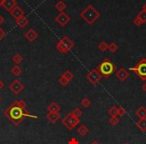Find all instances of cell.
<instances>
[{"label": "cell", "mask_w": 146, "mask_h": 144, "mask_svg": "<svg viewBox=\"0 0 146 144\" xmlns=\"http://www.w3.org/2000/svg\"><path fill=\"white\" fill-rule=\"evenodd\" d=\"M26 106L27 103L24 100H16V101L12 102L7 109L4 110V115L14 125H19L26 117L37 119L38 117L36 115H32L29 113V111L26 109Z\"/></svg>", "instance_id": "1"}, {"label": "cell", "mask_w": 146, "mask_h": 144, "mask_svg": "<svg viewBox=\"0 0 146 144\" xmlns=\"http://www.w3.org/2000/svg\"><path fill=\"white\" fill-rule=\"evenodd\" d=\"M97 71L101 74L102 77L104 78H109L114 72H116L117 68H116L115 64L110 61L109 58H105L97 65Z\"/></svg>", "instance_id": "2"}, {"label": "cell", "mask_w": 146, "mask_h": 144, "mask_svg": "<svg viewBox=\"0 0 146 144\" xmlns=\"http://www.w3.org/2000/svg\"><path fill=\"white\" fill-rule=\"evenodd\" d=\"M80 17L87 23L88 25H92L100 17L99 11H97L93 7V5H88L86 8L80 12Z\"/></svg>", "instance_id": "3"}, {"label": "cell", "mask_w": 146, "mask_h": 144, "mask_svg": "<svg viewBox=\"0 0 146 144\" xmlns=\"http://www.w3.org/2000/svg\"><path fill=\"white\" fill-rule=\"evenodd\" d=\"M130 70L133 71L134 73H135L140 79L145 82L146 81V58L145 57L140 59L137 62V64H135L133 67L130 68Z\"/></svg>", "instance_id": "4"}, {"label": "cell", "mask_w": 146, "mask_h": 144, "mask_svg": "<svg viewBox=\"0 0 146 144\" xmlns=\"http://www.w3.org/2000/svg\"><path fill=\"white\" fill-rule=\"evenodd\" d=\"M61 121H62L63 125H64L68 130H72L73 128H75L76 126L80 123L79 118L75 117V116H73L71 112H69V113L67 114V115L65 116V117L63 118Z\"/></svg>", "instance_id": "5"}, {"label": "cell", "mask_w": 146, "mask_h": 144, "mask_svg": "<svg viewBox=\"0 0 146 144\" xmlns=\"http://www.w3.org/2000/svg\"><path fill=\"white\" fill-rule=\"evenodd\" d=\"M101 78H102L101 74L98 72L96 68L90 70L89 73L86 75V79H87L88 81H89L90 83L92 84V85H96V84H97L98 82L101 80Z\"/></svg>", "instance_id": "6"}, {"label": "cell", "mask_w": 146, "mask_h": 144, "mask_svg": "<svg viewBox=\"0 0 146 144\" xmlns=\"http://www.w3.org/2000/svg\"><path fill=\"white\" fill-rule=\"evenodd\" d=\"M55 21H56L61 27H64V26H66L69 23V21H70V16L65 12H60L55 17Z\"/></svg>", "instance_id": "7"}, {"label": "cell", "mask_w": 146, "mask_h": 144, "mask_svg": "<svg viewBox=\"0 0 146 144\" xmlns=\"http://www.w3.org/2000/svg\"><path fill=\"white\" fill-rule=\"evenodd\" d=\"M9 89H10V91L12 92V93L17 95V94H19L24 89V85H23L19 80H14V81L9 85Z\"/></svg>", "instance_id": "8"}, {"label": "cell", "mask_w": 146, "mask_h": 144, "mask_svg": "<svg viewBox=\"0 0 146 144\" xmlns=\"http://www.w3.org/2000/svg\"><path fill=\"white\" fill-rule=\"evenodd\" d=\"M115 75H116V77L118 78V80H120L121 82H124L129 77V72H128L125 68H120V69H118V70H116Z\"/></svg>", "instance_id": "9"}, {"label": "cell", "mask_w": 146, "mask_h": 144, "mask_svg": "<svg viewBox=\"0 0 146 144\" xmlns=\"http://www.w3.org/2000/svg\"><path fill=\"white\" fill-rule=\"evenodd\" d=\"M24 36L28 41L33 42V41H35L37 38H38V33H37L33 28H30V29H28L26 32H25Z\"/></svg>", "instance_id": "10"}, {"label": "cell", "mask_w": 146, "mask_h": 144, "mask_svg": "<svg viewBox=\"0 0 146 144\" xmlns=\"http://www.w3.org/2000/svg\"><path fill=\"white\" fill-rule=\"evenodd\" d=\"M9 13H10V15L15 19V20H16V19H18L19 17L24 16V11H23V9L21 8V7H19L18 5H17V6H15Z\"/></svg>", "instance_id": "11"}, {"label": "cell", "mask_w": 146, "mask_h": 144, "mask_svg": "<svg viewBox=\"0 0 146 144\" xmlns=\"http://www.w3.org/2000/svg\"><path fill=\"white\" fill-rule=\"evenodd\" d=\"M60 118H61V115L59 112H48V114L46 115V119L52 124L56 123Z\"/></svg>", "instance_id": "12"}, {"label": "cell", "mask_w": 146, "mask_h": 144, "mask_svg": "<svg viewBox=\"0 0 146 144\" xmlns=\"http://www.w3.org/2000/svg\"><path fill=\"white\" fill-rule=\"evenodd\" d=\"M15 6H17L16 0H4V1H3L2 7L6 11H8V12H10V11L12 10Z\"/></svg>", "instance_id": "13"}, {"label": "cell", "mask_w": 146, "mask_h": 144, "mask_svg": "<svg viewBox=\"0 0 146 144\" xmlns=\"http://www.w3.org/2000/svg\"><path fill=\"white\" fill-rule=\"evenodd\" d=\"M61 42L63 43V44L65 45V47H66L67 49H68V51H70L71 49L74 47V42H73L72 40H71L69 37L67 36H64L62 39H61Z\"/></svg>", "instance_id": "14"}, {"label": "cell", "mask_w": 146, "mask_h": 144, "mask_svg": "<svg viewBox=\"0 0 146 144\" xmlns=\"http://www.w3.org/2000/svg\"><path fill=\"white\" fill-rule=\"evenodd\" d=\"M15 21H16V24L18 25L20 28H24V27L27 26V25H28V23H29V20L25 16L19 17V18L16 19Z\"/></svg>", "instance_id": "15"}, {"label": "cell", "mask_w": 146, "mask_h": 144, "mask_svg": "<svg viewBox=\"0 0 146 144\" xmlns=\"http://www.w3.org/2000/svg\"><path fill=\"white\" fill-rule=\"evenodd\" d=\"M61 110V107L56 103V102H51L47 107V111L48 112H59Z\"/></svg>", "instance_id": "16"}, {"label": "cell", "mask_w": 146, "mask_h": 144, "mask_svg": "<svg viewBox=\"0 0 146 144\" xmlns=\"http://www.w3.org/2000/svg\"><path fill=\"white\" fill-rule=\"evenodd\" d=\"M135 115L137 116V117H139L140 119L146 118V108L144 107V106H140L135 111Z\"/></svg>", "instance_id": "17"}, {"label": "cell", "mask_w": 146, "mask_h": 144, "mask_svg": "<svg viewBox=\"0 0 146 144\" xmlns=\"http://www.w3.org/2000/svg\"><path fill=\"white\" fill-rule=\"evenodd\" d=\"M88 131H89V128H88L86 125H84V124L79 125L77 128V133L79 134L80 136H85L86 134L88 133Z\"/></svg>", "instance_id": "18"}, {"label": "cell", "mask_w": 146, "mask_h": 144, "mask_svg": "<svg viewBox=\"0 0 146 144\" xmlns=\"http://www.w3.org/2000/svg\"><path fill=\"white\" fill-rule=\"evenodd\" d=\"M66 7H67L66 3H65L64 1H62V0L58 1V2L55 4V9H56L57 11H59V13H60V12H64L65 9H66Z\"/></svg>", "instance_id": "19"}, {"label": "cell", "mask_w": 146, "mask_h": 144, "mask_svg": "<svg viewBox=\"0 0 146 144\" xmlns=\"http://www.w3.org/2000/svg\"><path fill=\"white\" fill-rule=\"evenodd\" d=\"M10 72L12 73V75L15 76V77H18V76H20L21 73H22V69H21L18 65H14V66L11 68Z\"/></svg>", "instance_id": "20"}, {"label": "cell", "mask_w": 146, "mask_h": 144, "mask_svg": "<svg viewBox=\"0 0 146 144\" xmlns=\"http://www.w3.org/2000/svg\"><path fill=\"white\" fill-rule=\"evenodd\" d=\"M55 48H56L57 51H59L60 53H67V52H69L68 49H67L66 47H65V45L63 44L62 42H61V40L57 42V44H56V46H55Z\"/></svg>", "instance_id": "21"}, {"label": "cell", "mask_w": 146, "mask_h": 144, "mask_svg": "<svg viewBox=\"0 0 146 144\" xmlns=\"http://www.w3.org/2000/svg\"><path fill=\"white\" fill-rule=\"evenodd\" d=\"M136 125L138 126L140 130L142 132H145L146 131V118H142V119H139L136 123Z\"/></svg>", "instance_id": "22"}, {"label": "cell", "mask_w": 146, "mask_h": 144, "mask_svg": "<svg viewBox=\"0 0 146 144\" xmlns=\"http://www.w3.org/2000/svg\"><path fill=\"white\" fill-rule=\"evenodd\" d=\"M12 61L16 65H18V64H20V63L23 61V57L21 56V54H19V53H16V54H14L12 56Z\"/></svg>", "instance_id": "23"}, {"label": "cell", "mask_w": 146, "mask_h": 144, "mask_svg": "<svg viewBox=\"0 0 146 144\" xmlns=\"http://www.w3.org/2000/svg\"><path fill=\"white\" fill-rule=\"evenodd\" d=\"M61 76H63V77L65 78V79H67L69 82L71 81V80L74 78V75H73V73L71 72L70 70H65L64 72H63V74Z\"/></svg>", "instance_id": "24"}, {"label": "cell", "mask_w": 146, "mask_h": 144, "mask_svg": "<svg viewBox=\"0 0 146 144\" xmlns=\"http://www.w3.org/2000/svg\"><path fill=\"white\" fill-rule=\"evenodd\" d=\"M118 48H119V47H118V45L116 44L115 42H111V43H109V44H108V49H107V50H109L111 53H115L116 51L118 50Z\"/></svg>", "instance_id": "25"}, {"label": "cell", "mask_w": 146, "mask_h": 144, "mask_svg": "<svg viewBox=\"0 0 146 144\" xmlns=\"http://www.w3.org/2000/svg\"><path fill=\"white\" fill-rule=\"evenodd\" d=\"M71 113H72L73 116H75V117H77V118H80L82 116V113H83V112H82V110L80 109V108L76 107L71 111Z\"/></svg>", "instance_id": "26"}, {"label": "cell", "mask_w": 146, "mask_h": 144, "mask_svg": "<svg viewBox=\"0 0 146 144\" xmlns=\"http://www.w3.org/2000/svg\"><path fill=\"white\" fill-rule=\"evenodd\" d=\"M108 114L110 116H118V107L117 106H112L108 110Z\"/></svg>", "instance_id": "27"}, {"label": "cell", "mask_w": 146, "mask_h": 144, "mask_svg": "<svg viewBox=\"0 0 146 144\" xmlns=\"http://www.w3.org/2000/svg\"><path fill=\"white\" fill-rule=\"evenodd\" d=\"M109 123L111 124L112 126H116V125H117V124L119 123V118H118V116H110Z\"/></svg>", "instance_id": "28"}, {"label": "cell", "mask_w": 146, "mask_h": 144, "mask_svg": "<svg viewBox=\"0 0 146 144\" xmlns=\"http://www.w3.org/2000/svg\"><path fill=\"white\" fill-rule=\"evenodd\" d=\"M98 48H99V50L102 51V52H105V51L108 49V44L105 42V41H101V42L98 44Z\"/></svg>", "instance_id": "29"}, {"label": "cell", "mask_w": 146, "mask_h": 144, "mask_svg": "<svg viewBox=\"0 0 146 144\" xmlns=\"http://www.w3.org/2000/svg\"><path fill=\"white\" fill-rule=\"evenodd\" d=\"M81 105H82V107H84V108H88L91 105V101L89 100V98L84 97L83 99L81 100Z\"/></svg>", "instance_id": "30"}, {"label": "cell", "mask_w": 146, "mask_h": 144, "mask_svg": "<svg viewBox=\"0 0 146 144\" xmlns=\"http://www.w3.org/2000/svg\"><path fill=\"white\" fill-rule=\"evenodd\" d=\"M58 82H59V84H60V85H62V86H66V85H68V84H69V81L67 79H65L63 76H60V77L58 78Z\"/></svg>", "instance_id": "31"}, {"label": "cell", "mask_w": 146, "mask_h": 144, "mask_svg": "<svg viewBox=\"0 0 146 144\" xmlns=\"http://www.w3.org/2000/svg\"><path fill=\"white\" fill-rule=\"evenodd\" d=\"M133 24L135 25L136 27H140L142 24H143V21H142L139 17L136 16L135 18H134V20H133Z\"/></svg>", "instance_id": "32"}, {"label": "cell", "mask_w": 146, "mask_h": 144, "mask_svg": "<svg viewBox=\"0 0 146 144\" xmlns=\"http://www.w3.org/2000/svg\"><path fill=\"white\" fill-rule=\"evenodd\" d=\"M137 17H139V18L141 19L142 21H143V23H144V22H146V11L141 10L139 13H138Z\"/></svg>", "instance_id": "33"}, {"label": "cell", "mask_w": 146, "mask_h": 144, "mask_svg": "<svg viewBox=\"0 0 146 144\" xmlns=\"http://www.w3.org/2000/svg\"><path fill=\"white\" fill-rule=\"evenodd\" d=\"M126 114V109L122 106L118 107V116H124Z\"/></svg>", "instance_id": "34"}, {"label": "cell", "mask_w": 146, "mask_h": 144, "mask_svg": "<svg viewBox=\"0 0 146 144\" xmlns=\"http://www.w3.org/2000/svg\"><path fill=\"white\" fill-rule=\"evenodd\" d=\"M67 144H79V141H78L75 137H72L68 142H67Z\"/></svg>", "instance_id": "35"}, {"label": "cell", "mask_w": 146, "mask_h": 144, "mask_svg": "<svg viewBox=\"0 0 146 144\" xmlns=\"http://www.w3.org/2000/svg\"><path fill=\"white\" fill-rule=\"evenodd\" d=\"M5 35H6V32L4 31V29H2L1 28V26H0V40H1Z\"/></svg>", "instance_id": "36"}, {"label": "cell", "mask_w": 146, "mask_h": 144, "mask_svg": "<svg viewBox=\"0 0 146 144\" xmlns=\"http://www.w3.org/2000/svg\"><path fill=\"white\" fill-rule=\"evenodd\" d=\"M4 21H5V18L2 16V15L0 14V25L3 24V23H4Z\"/></svg>", "instance_id": "37"}, {"label": "cell", "mask_w": 146, "mask_h": 144, "mask_svg": "<svg viewBox=\"0 0 146 144\" xmlns=\"http://www.w3.org/2000/svg\"><path fill=\"white\" fill-rule=\"evenodd\" d=\"M4 85H5V84H4V82H3L2 80L0 79V90H1L3 87H4Z\"/></svg>", "instance_id": "38"}, {"label": "cell", "mask_w": 146, "mask_h": 144, "mask_svg": "<svg viewBox=\"0 0 146 144\" xmlns=\"http://www.w3.org/2000/svg\"><path fill=\"white\" fill-rule=\"evenodd\" d=\"M142 89H143V91L146 92V81L143 83V85H142Z\"/></svg>", "instance_id": "39"}, {"label": "cell", "mask_w": 146, "mask_h": 144, "mask_svg": "<svg viewBox=\"0 0 146 144\" xmlns=\"http://www.w3.org/2000/svg\"><path fill=\"white\" fill-rule=\"evenodd\" d=\"M142 10H144V11H146V2L143 4V6H142Z\"/></svg>", "instance_id": "40"}, {"label": "cell", "mask_w": 146, "mask_h": 144, "mask_svg": "<svg viewBox=\"0 0 146 144\" xmlns=\"http://www.w3.org/2000/svg\"><path fill=\"white\" fill-rule=\"evenodd\" d=\"M3 1H4V0H0V8L2 7V5H3Z\"/></svg>", "instance_id": "41"}, {"label": "cell", "mask_w": 146, "mask_h": 144, "mask_svg": "<svg viewBox=\"0 0 146 144\" xmlns=\"http://www.w3.org/2000/svg\"><path fill=\"white\" fill-rule=\"evenodd\" d=\"M91 144H100V143H99V142H98V141H93Z\"/></svg>", "instance_id": "42"}, {"label": "cell", "mask_w": 146, "mask_h": 144, "mask_svg": "<svg viewBox=\"0 0 146 144\" xmlns=\"http://www.w3.org/2000/svg\"><path fill=\"white\" fill-rule=\"evenodd\" d=\"M123 144H129V143H127V142H125V143H123Z\"/></svg>", "instance_id": "43"}, {"label": "cell", "mask_w": 146, "mask_h": 144, "mask_svg": "<svg viewBox=\"0 0 146 144\" xmlns=\"http://www.w3.org/2000/svg\"><path fill=\"white\" fill-rule=\"evenodd\" d=\"M1 99H2V98H1V96H0V101H1Z\"/></svg>", "instance_id": "44"}, {"label": "cell", "mask_w": 146, "mask_h": 144, "mask_svg": "<svg viewBox=\"0 0 146 144\" xmlns=\"http://www.w3.org/2000/svg\"><path fill=\"white\" fill-rule=\"evenodd\" d=\"M16 1H17V0H16Z\"/></svg>", "instance_id": "45"}]
</instances>
